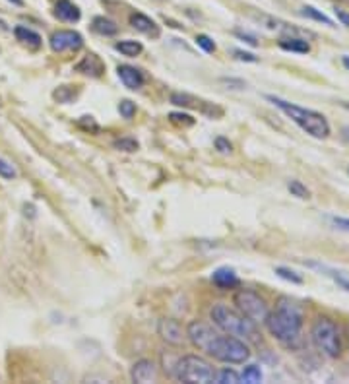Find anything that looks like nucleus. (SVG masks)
<instances>
[{
    "label": "nucleus",
    "mask_w": 349,
    "mask_h": 384,
    "mask_svg": "<svg viewBox=\"0 0 349 384\" xmlns=\"http://www.w3.org/2000/svg\"><path fill=\"white\" fill-rule=\"evenodd\" d=\"M186 338L191 340L194 348L206 351L210 357L227 365H241L250 357V350L245 340L229 334H217L214 328H210L200 320H192L191 324L186 326Z\"/></svg>",
    "instance_id": "nucleus-1"
},
{
    "label": "nucleus",
    "mask_w": 349,
    "mask_h": 384,
    "mask_svg": "<svg viewBox=\"0 0 349 384\" xmlns=\"http://www.w3.org/2000/svg\"><path fill=\"white\" fill-rule=\"evenodd\" d=\"M303 309L291 297H280L275 303L274 310L268 313L266 328L270 334L274 336L278 342L289 348L297 350L301 345V330H303Z\"/></svg>",
    "instance_id": "nucleus-2"
},
{
    "label": "nucleus",
    "mask_w": 349,
    "mask_h": 384,
    "mask_svg": "<svg viewBox=\"0 0 349 384\" xmlns=\"http://www.w3.org/2000/svg\"><path fill=\"white\" fill-rule=\"evenodd\" d=\"M270 103H274L275 107L280 109L282 113H285L287 117L299 126L301 130H305L307 134H310L313 138H318V140H324L330 136L332 128H330V123L328 118L318 113V111H313V109H305L295 105V103H289V101L282 100V97H275V95H268L266 97Z\"/></svg>",
    "instance_id": "nucleus-3"
},
{
    "label": "nucleus",
    "mask_w": 349,
    "mask_h": 384,
    "mask_svg": "<svg viewBox=\"0 0 349 384\" xmlns=\"http://www.w3.org/2000/svg\"><path fill=\"white\" fill-rule=\"evenodd\" d=\"M210 317L214 320V324L225 334L241 338V340H250V342L258 340L256 324L247 317H242L239 310H233L227 305L219 303V305H214V309L210 310Z\"/></svg>",
    "instance_id": "nucleus-4"
},
{
    "label": "nucleus",
    "mask_w": 349,
    "mask_h": 384,
    "mask_svg": "<svg viewBox=\"0 0 349 384\" xmlns=\"http://www.w3.org/2000/svg\"><path fill=\"white\" fill-rule=\"evenodd\" d=\"M171 376L184 384H210L216 383V369L200 355H184L174 361Z\"/></svg>",
    "instance_id": "nucleus-5"
},
{
    "label": "nucleus",
    "mask_w": 349,
    "mask_h": 384,
    "mask_svg": "<svg viewBox=\"0 0 349 384\" xmlns=\"http://www.w3.org/2000/svg\"><path fill=\"white\" fill-rule=\"evenodd\" d=\"M310 340L315 343V348L322 355L330 357V359H338L341 355V338L340 330L332 318L318 317L313 322L310 328Z\"/></svg>",
    "instance_id": "nucleus-6"
},
{
    "label": "nucleus",
    "mask_w": 349,
    "mask_h": 384,
    "mask_svg": "<svg viewBox=\"0 0 349 384\" xmlns=\"http://www.w3.org/2000/svg\"><path fill=\"white\" fill-rule=\"evenodd\" d=\"M233 303L237 310L241 313L242 317H247L252 320L254 324H264L270 313V307L264 297H260L256 292L252 289H239L233 295Z\"/></svg>",
    "instance_id": "nucleus-7"
},
{
    "label": "nucleus",
    "mask_w": 349,
    "mask_h": 384,
    "mask_svg": "<svg viewBox=\"0 0 349 384\" xmlns=\"http://www.w3.org/2000/svg\"><path fill=\"white\" fill-rule=\"evenodd\" d=\"M50 49L55 53H64V50H78L82 49L83 37L74 29H58L50 35L49 39Z\"/></svg>",
    "instance_id": "nucleus-8"
},
{
    "label": "nucleus",
    "mask_w": 349,
    "mask_h": 384,
    "mask_svg": "<svg viewBox=\"0 0 349 384\" xmlns=\"http://www.w3.org/2000/svg\"><path fill=\"white\" fill-rule=\"evenodd\" d=\"M158 334L169 345H183L186 340V330H183V326L174 318H161L158 324Z\"/></svg>",
    "instance_id": "nucleus-9"
},
{
    "label": "nucleus",
    "mask_w": 349,
    "mask_h": 384,
    "mask_svg": "<svg viewBox=\"0 0 349 384\" xmlns=\"http://www.w3.org/2000/svg\"><path fill=\"white\" fill-rule=\"evenodd\" d=\"M130 378L138 384H150L158 378V367L150 359L136 361L130 369Z\"/></svg>",
    "instance_id": "nucleus-10"
},
{
    "label": "nucleus",
    "mask_w": 349,
    "mask_h": 384,
    "mask_svg": "<svg viewBox=\"0 0 349 384\" xmlns=\"http://www.w3.org/2000/svg\"><path fill=\"white\" fill-rule=\"evenodd\" d=\"M116 74L121 78V82L125 84V88L128 90H140L142 85L146 84V76L142 70H138L136 67H130V64H121L116 68Z\"/></svg>",
    "instance_id": "nucleus-11"
},
{
    "label": "nucleus",
    "mask_w": 349,
    "mask_h": 384,
    "mask_svg": "<svg viewBox=\"0 0 349 384\" xmlns=\"http://www.w3.org/2000/svg\"><path fill=\"white\" fill-rule=\"evenodd\" d=\"M130 25H132L136 32H140L144 35H150V37H159V25L148 18L146 14H142V12H132L130 14Z\"/></svg>",
    "instance_id": "nucleus-12"
},
{
    "label": "nucleus",
    "mask_w": 349,
    "mask_h": 384,
    "mask_svg": "<svg viewBox=\"0 0 349 384\" xmlns=\"http://www.w3.org/2000/svg\"><path fill=\"white\" fill-rule=\"evenodd\" d=\"M55 16L62 22H68V24H74V22H80L82 18V12L76 6L74 2L70 0H58L57 6H55Z\"/></svg>",
    "instance_id": "nucleus-13"
},
{
    "label": "nucleus",
    "mask_w": 349,
    "mask_h": 384,
    "mask_svg": "<svg viewBox=\"0 0 349 384\" xmlns=\"http://www.w3.org/2000/svg\"><path fill=\"white\" fill-rule=\"evenodd\" d=\"M212 282L219 287V289H233L239 285V277L231 268H219L212 274Z\"/></svg>",
    "instance_id": "nucleus-14"
},
{
    "label": "nucleus",
    "mask_w": 349,
    "mask_h": 384,
    "mask_svg": "<svg viewBox=\"0 0 349 384\" xmlns=\"http://www.w3.org/2000/svg\"><path fill=\"white\" fill-rule=\"evenodd\" d=\"M76 70L85 76L100 78V76L103 74L105 67H103V62H101V59L97 57V55H88V57H83V59L80 60V64L76 67Z\"/></svg>",
    "instance_id": "nucleus-15"
},
{
    "label": "nucleus",
    "mask_w": 349,
    "mask_h": 384,
    "mask_svg": "<svg viewBox=\"0 0 349 384\" xmlns=\"http://www.w3.org/2000/svg\"><path fill=\"white\" fill-rule=\"evenodd\" d=\"M14 35H16L18 41L24 43L27 47H32V49H39L41 47V35L34 32V29H29V27H25V25H16L14 27Z\"/></svg>",
    "instance_id": "nucleus-16"
},
{
    "label": "nucleus",
    "mask_w": 349,
    "mask_h": 384,
    "mask_svg": "<svg viewBox=\"0 0 349 384\" xmlns=\"http://www.w3.org/2000/svg\"><path fill=\"white\" fill-rule=\"evenodd\" d=\"M280 47L283 50H289V53H301V55H307L310 53V43L307 39H301V37H295V35H289V37H283L280 41Z\"/></svg>",
    "instance_id": "nucleus-17"
},
{
    "label": "nucleus",
    "mask_w": 349,
    "mask_h": 384,
    "mask_svg": "<svg viewBox=\"0 0 349 384\" xmlns=\"http://www.w3.org/2000/svg\"><path fill=\"white\" fill-rule=\"evenodd\" d=\"M93 32H97L100 35H105V37H111V35L118 34V25L109 20L105 16L93 18Z\"/></svg>",
    "instance_id": "nucleus-18"
},
{
    "label": "nucleus",
    "mask_w": 349,
    "mask_h": 384,
    "mask_svg": "<svg viewBox=\"0 0 349 384\" xmlns=\"http://www.w3.org/2000/svg\"><path fill=\"white\" fill-rule=\"evenodd\" d=\"M115 49L118 50V53H123V55H125V57H128V59H134V57H138L142 50H144V47H142L140 41H134V39H125V41L116 43Z\"/></svg>",
    "instance_id": "nucleus-19"
},
{
    "label": "nucleus",
    "mask_w": 349,
    "mask_h": 384,
    "mask_svg": "<svg viewBox=\"0 0 349 384\" xmlns=\"http://www.w3.org/2000/svg\"><path fill=\"white\" fill-rule=\"evenodd\" d=\"M301 16L308 18V20H315V22H320V24L328 25V27H334V22L330 18L322 14L320 10H316L315 6H303L301 8Z\"/></svg>",
    "instance_id": "nucleus-20"
},
{
    "label": "nucleus",
    "mask_w": 349,
    "mask_h": 384,
    "mask_svg": "<svg viewBox=\"0 0 349 384\" xmlns=\"http://www.w3.org/2000/svg\"><path fill=\"white\" fill-rule=\"evenodd\" d=\"M217 384H239L241 383V375L233 369H221L219 373H216Z\"/></svg>",
    "instance_id": "nucleus-21"
},
{
    "label": "nucleus",
    "mask_w": 349,
    "mask_h": 384,
    "mask_svg": "<svg viewBox=\"0 0 349 384\" xmlns=\"http://www.w3.org/2000/svg\"><path fill=\"white\" fill-rule=\"evenodd\" d=\"M262 378H264V375H262V371H260L258 365H249V367H245V371H242L241 375V380H245V383L249 384L262 383Z\"/></svg>",
    "instance_id": "nucleus-22"
},
{
    "label": "nucleus",
    "mask_w": 349,
    "mask_h": 384,
    "mask_svg": "<svg viewBox=\"0 0 349 384\" xmlns=\"http://www.w3.org/2000/svg\"><path fill=\"white\" fill-rule=\"evenodd\" d=\"M275 274L282 277V280H285V282H291V284L301 285L303 282H305V280H303V276H299L297 272H293L291 268L278 266V268H275Z\"/></svg>",
    "instance_id": "nucleus-23"
},
{
    "label": "nucleus",
    "mask_w": 349,
    "mask_h": 384,
    "mask_svg": "<svg viewBox=\"0 0 349 384\" xmlns=\"http://www.w3.org/2000/svg\"><path fill=\"white\" fill-rule=\"evenodd\" d=\"M287 188H289V192L293 194V196H297V198H301V200H307V198H310V191H308L307 186L301 183V181H289V183H287Z\"/></svg>",
    "instance_id": "nucleus-24"
},
{
    "label": "nucleus",
    "mask_w": 349,
    "mask_h": 384,
    "mask_svg": "<svg viewBox=\"0 0 349 384\" xmlns=\"http://www.w3.org/2000/svg\"><path fill=\"white\" fill-rule=\"evenodd\" d=\"M113 146H115L116 150L128 151V153H132V151L138 150V142H136L134 138H121V140H115Z\"/></svg>",
    "instance_id": "nucleus-25"
},
{
    "label": "nucleus",
    "mask_w": 349,
    "mask_h": 384,
    "mask_svg": "<svg viewBox=\"0 0 349 384\" xmlns=\"http://www.w3.org/2000/svg\"><path fill=\"white\" fill-rule=\"evenodd\" d=\"M16 175H18L16 167H14L10 161L0 158V177H2V179H6V181H12Z\"/></svg>",
    "instance_id": "nucleus-26"
},
{
    "label": "nucleus",
    "mask_w": 349,
    "mask_h": 384,
    "mask_svg": "<svg viewBox=\"0 0 349 384\" xmlns=\"http://www.w3.org/2000/svg\"><path fill=\"white\" fill-rule=\"evenodd\" d=\"M118 113H121V117L123 118H130L136 115V105H134L132 101H128V100H123L121 103H118Z\"/></svg>",
    "instance_id": "nucleus-27"
},
{
    "label": "nucleus",
    "mask_w": 349,
    "mask_h": 384,
    "mask_svg": "<svg viewBox=\"0 0 349 384\" xmlns=\"http://www.w3.org/2000/svg\"><path fill=\"white\" fill-rule=\"evenodd\" d=\"M196 45H198L204 53H216V43H214V39L208 37V35H196Z\"/></svg>",
    "instance_id": "nucleus-28"
},
{
    "label": "nucleus",
    "mask_w": 349,
    "mask_h": 384,
    "mask_svg": "<svg viewBox=\"0 0 349 384\" xmlns=\"http://www.w3.org/2000/svg\"><path fill=\"white\" fill-rule=\"evenodd\" d=\"M171 103L179 105V107H192L194 100H192L191 95H186V93H173L171 95Z\"/></svg>",
    "instance_id": "nucleus-29"
},
{
    "label": "nucleus",
    "mask_w": 349,
    "mask_h": 384,
    "mask_svg": "<svg viewBox=\"0 0 349 384\" xmlns=\"http://www.w3.org/2000/svg\"><path fill=\"white\" fill-rule=\"evenodd\" d=\"M169 118H171L173 123H177V125H184V126L194 125V118H192L191 115H186V113H171Z\"/></svg>",
    "instance_id": "nucleus-30"
},
{
    "label": "nucleus",
    "mask_w": 349,
    "mask_h": 384,
    "mask_svg": "<svg viewBox=\"0 0 349 384\" xmlns=\"http://www.w3.org/2000/svg\"><path fill=\"white\" fill-rule=\"evenodd\" d=\"M233 55H235V59L241 60V62H258L256 55H252V53H245L241 49H235L233 50Z\"/></svg>",
    "instance_id": "nucleus-31"
},
{
    "label": "nucleus",
    "mask_w": 349,
    "mask_h": 384,
    "mask_svg": "<svg viewBox=\"0 0 349 384\" xmlns=\"http://www.w3.org/2000/svg\"><path fill=\"white\" fill-rule=\"evenodd\" d=\"M216 148L221 151V153H231L233 150L231 142H229L227 138H216Z\"/></svg>",
    "instance_id": "nucleus-32"
},
{
    "label": "nucleus",
    "mask_w": 349,
    "mask_h": 384,
    "mask_svg": "<svg viewBox=\"0 0 349 384\" xmlns=\"http://www.w3.org/2000/svg\"><path fill=\"white\" fill-rule=\"evenodd\" d=\"M221 82L227 85H231V90H245L247 84L242 80H235V78H221Z\"/></svg>",
    "instance_id": "nucleus-33"
},
{
    "label": "nucleus",
    "mask_w": 349,
    "mask_h": 384,
    "mask_svg": "<svg viewBox=\"0 0 349 384\" xmlns=\"http://www.w3.org/2000/svg\"><path fill=\"white\" fill-rule=\"evenodd\" d=\"M332 224L341 231H349V217H332Z\"/></svg>",
    "instance_id": "nucleus-34"
},
{
    "label": "nucleus",
    "mask_w": 349,
    "mask_h": 384,
    "mask_svg": "<svg viewBox=\"0 0 349 384\" xmlns=\"http://www.w3.org/2000/svg\"><path fill=\"white\" fill-rule=\"evenodd\" d=\"M334 12H336V18L340 20L341 24L345 25V27H349V12H345V10L341 8H334Z\"/></svg>",
    "instance_id": "nucleus-35"
},
{
    "label": "nucleus",
    "mask_w": 349,
    "mask_h": 384,
    "mask_svg": "<svg viewBox=\"0 0 349 384\" xmlns=\"http://www.w3.org/2000/svg\"><path fill=\"white\" fill-rule=\"evenodd\" d=\"M80 126H85L88 130L92 128L93 132L97 130V125H95V121H93V117H82V118H80Z\"/></svg>",
    "instance_id": "nucleus-36"
},
{
    "label": "nucleus",
    "mask_w": 349,
    "mask_h": 384,
    "mask_svg": "<svg viewBox=\"0 0 349 384\" xmlns=\"http://www.w3.org/2000/svg\"><path fill=\"white\" fill-rule=\"evenodd\" d=\"M235 35H237V37H241V39H245V41L249 43V45H252V47H256V45H258L256 37H252V35L242 34V32H235Z\"/></svg>",
    "instance_id": "nucleus-37"
},
{
    "label": "nucleus",
    "mask_w": 349,
    "mask_h": 384,
    "mask_svg": "<svg viewBox=\"0 0 349 384\" xmlns=\"http://www.w3.org/2000/svg\"><path fill=\"white\" fill-rule=\"evenodd\" d=\"M334 280H336V284L340 285V287H343L345 292H349V280H345V277L341 276H334Z\"/></svg>",
    "instance_id": "nucleus-38"
},
{
    "label": "nucleus",
    "mask_w": 349,
    "mask_h": 384,
    "mask_svg": "<svg viewBox=\"0 0 349 384\" xmlns=\"http://www.w3.org/2000/svg\"><path fill=\"white\" fill-rule=\"evenodd\" d=\"M341 134H343V138H345V142L349 144V126H343V128H341Z\"/></svg>",
    "instance_id": "nucleus-39"
},
{
    "label": "nucleus",
    "mask_w": 349,
    "mask_h": 384,
    "mask_svg": "<svg viewBox=\"0 0 349 384\" xmlns=\"http://www.w3.org/2000/svg\"><path fill=\"white\" fill-rule=\"evenodd\" d=\"M341 64H343V67L349 70V57H348V55H345V57H341Z\"/></svg>",
    "instance_id": "nucleus-40"
},
{
    "label": "nucleus",
    "mask_w": 349,
    "mask_h": 384,
    "mask_svg": "<svg viewBox=\"0 0 349 384\" xmlns=\"http://www.w3.org/2000/svg\"><path fill=\"white\" fill-rule=\"evenodd\" d=\"M12 4H16V6H24V0H10Z\"/></svg>",
    "instance_id": "nucleus-41"
},
{
    "label": "nucleus",
    "mask_w": 349,
    "mask_h": 384,
    "mask_svg": "<svg viewBox=\"0 0 349 384\" xmlns=\"http://www.w3.org/2000/svg\"><path fill=\"white\" fill-rule=\"evenodd\" d=\"M348 173H349V169H348Z\"/></svg>",
    "instance_id": "nucleus-42"
}]
</instances>
